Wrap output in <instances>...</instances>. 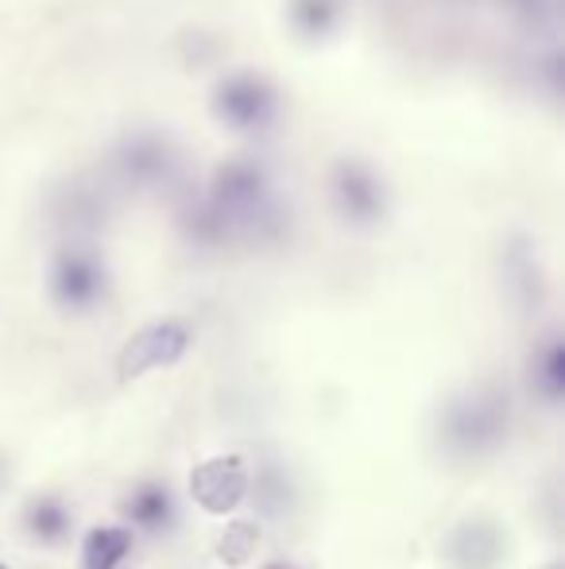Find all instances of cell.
Listing matches in <instances>:
<instances>
[{
    "label": "cell",
    "instance_id": "1",
    "mask_svg": "<svg viewBox=\"0 0 565 569\" xmlns=\"http://www.w3.org/2000/svg\"><path fill=\"white\" fill-rule=\"evenodd\" d=\"M507 399L496 396V391H481V396H465L445 411L442 419V438L450 450L476 457L496 450L507 438Z\"/></svg>",
    "mask_w": 565,
    "mask_h": 569
},
{
    "label": "cell",
    "instance_id": "2",
    "mask_svg": "<svg viewBox=\"0 0 565 569\" xmlns=\"http://www.w3.org/2000/svg\"><path fill=\"white\" fill-rule=\"evenodd\" d=\"M194 333H190L186 322H151L143 326L140 333H132L124 341V349L117 352V380L129 383V380H140V376L155 372V368H171L182 360V352L190 349Z\"/></svg>",
    "mask_w": 565,
    "mask_h": 569
},
{
    "label": "cell",
    "instance_id": "3",
    "mask_svg": "<svg viewBox=\"0 0 565 569\" xmlns=\"http://www.w3.org/2000/svg\"><path fill=\"white\" fill-rule=\"evenodd\" d=\"M190 496L210 516H229L249 496V469L233 453L210 457V461L194 465V472H190Z\"/></svg>",
    "mask_w": 565,
    "mask_h": 569
},
{
    "label": "cell",
    "instance_id": "4",
    "mask_svg": "<svg viewBox=\"0 0 565 569\" xmlns=\"http://www.w3.org/2000/svg\"><path fill=\"white\" fill-rule=\"evenodd\" d=\"M51 295L62 310H85L105 295V268L85 252H62L51 271Z\"/></svg>",
    "mask_w": 565,
    "mask_h": 569
},
{
    "label": "cell",
    "instance_id": "5",
    "mask_svg": "<svg viewBox=\"0 0 565 569\" xmlns=\"http://www.w3.org/2000/svg\"><path fill=\"white\" fill-rule=\"evenodd\" d=\"M445 555H450L453 569H496L504 558V535L488 519H468L453 531Z\"/></svg>",
    "mask_w": 565,
    "mask_h": 569
},
{
    "label": "cell",
    "instance_id": "6",
    "mask_svg": "<svg viewBox=\"0 0 565 569\" xmlns=\"http://www.w3.org/2000/svg\"><path fill=\"white\" fill-rule=\"evenodd\" d=\"M132 555L129 527H93L82 539V569H121Z\"/></svg>",
    "mask_w": 565,
    "mask_h": 569
},
{
    "label": "cell",
    "instance_id": "7",
    "mask_svg": "<svg viewBox=\"0 0 565 569\" xmlns=\"http://www.w3.org/2000/svg\"><path fill=\"white\" fill-rule=\"evenodd\" d=\"M124 511L132 516V523L143 527V531H167V527L174 523V500L171 492H167L163 485H155V480H148V485H140L137 492L124 500Z\"/></svg>",
    "mask_w": 565,
    "mask_h": 569
},
{
    "label": "cell",
    "instance_id": "8",
    "mask_svg": "<svg viewBox=\"0 0 565 569\" xmlns=\"http://www.w3.org/2000/svg\"><path fill=\"white\" fill-rule=\"evenodd\" d=\"M23 527H28L31 535H36L39 542H59L67 539L70 531V511L62 500H54V496H43V500H36L28 511H23Z\"/></svg>",
    "mask_w": 565,
    "mask_h": 569
},
{
    "label": "cell",
    "instance_id": "9",
    "mask_svg": "<svg viewBox=\"0 0 565 569\" xmlns=\"http://www.w3.org/2000/svg\"><path fill=\"white\" fill-rule=\"evenodd\" d=\"M535 383L543 391V399L551 403H562L565 396V345L562 341H551L535 360Z\"/></svg>",
    "mask_w": 565,
    "mask_h": 569
},
{
    "label": "cell",
    "instance_id": "10",
    "mask_svg": "<svg viewBox=\"0 0 565 569\" xmlns=\"http://www.w3.org/2000/svg\"><path fill=\"white\" fill-rule=\"evenodd\" d=\"M260 542V527L249 523V519H233V523L225 527V535H221L218 542V555L225 566H244L252 558V550H256Z\"/></svg>",
    "mask_w": 565,
    "mask_h": 569
},
{
    "label": "cell",
    "instance_id": "11",
    "mask_svg": "<svg viewBox=\"0 0 565 569\" xmlns=\"http://www.w3.org/2000/svg\"><path fill=\"white\" fill-rule=\"evenodd\" d=\"M256 492H260V500H264L268 511H283L286 508V485H283L280 472H264V477H260V485H256Z\"/></svg>",
    "mask_w": 565,
    "mask_h": 569
},
{
    "label": "cell",
    "instance_id": "12",
    "mask_svg": "<svg viewBox=\"0 0 565 569\" xmlns=\"http://www.w3.org/2000/svg\"><path fill=\"white\" fill-rule=\"evenodd\" d=\"M264 569H294V566H286V562H272V566H264Z\"/></svg>",
    "mask_w": 565,
    "mask_h": 569
},
{
    "label": "cell",
    "instance_id": "13",
    "mask_svg": "<svg viewBox=\"0 0 565 569\" xmlns=\"http://www.w3.org/2000/svg\"><path fill=\"white\" fill-rule=\"evenodd\" d=\"M4 469H8V465H4V457H0V480H4Z\"/></svg>",
    "mask_w": 565,
    "mask_h": 569
},
{
    "label": "cell",
    "instance_id": "14",
    "mask_svg": "<svg viewBox=\"0 0 565 569\" xmlns=\"http://www.w3.org/2000/svg\"><path fill=\"white\" fill-rule=\"evenodd\" d=\"M0 569H8V566H0Z\"/></svg>",
    "mask_w": 565,
    "mask_h": 569
}]
</instances>
